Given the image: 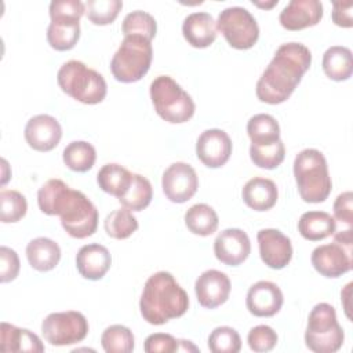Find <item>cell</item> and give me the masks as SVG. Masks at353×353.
Returning <instances> with one entry per match:
<instances>
[{
  "mask_svg": "<svg viewBox=\"0 0 353 353\" xmlns=\"http://www.w3.org/2000/svg\"><path fill=\"white\" fill-rule=\"evenodd\" d=\"M41 212L58 215L66 233L74 239L92 236L98 228V210L80 190L69 188L62 179L51 178L37 192Z\"/></svg>",
  "mask_w": 353,
  "mask_h": 353,
  "instance_id": "obj_1",
  "label": "cell"
},
{
  "mask_svg": "<svg viewBox=\"0 0 353 353\" xmlns=\"http://www.w3.org/2000/svg\"><path fill=\"white\" fill-rule=\"evenodd\" d=\"M312 63V52L302 43L281 44L256 83L259 101L277 105L290 98Z\"/></svg>",
  "mask_w": 353,
  "mask_h": 353,
  "instance_id": "obj_2",
  "label": "cell"
},
{
  "mask_svg": "<svg viewBox=\"0 0 353 353\" xmlns=\"http://www.w3.org/2000/svg\"><path fill=\"white\" fill-rule=\"evenodd\" d=\"M188 307L189 296L171 273L157 272L146 280L139 309L143 320L149 324H165L171 319L183 316Z\"/></svg>",
  "mask_w": 353,
  "mask_h": 353,
  "instance_id": "obj_3",
  "label": "cell"
},
{
  "mask_svg": "<svg viewBox=\"0 0 353 353\" xmlns=\"http://www.w3.org/2000/svg\"><path fill=\"white\" fill-rule=\"evenodd\" d=\"M294 176L301 199L323 203L331 193L332 181L324 154L313 148L301 150L294 160Z\"/></svg>",
  "mask_w": 353,
  "mask_h": 353,
  "instance_id": "obj_4",
  "label": "cell"
},
{
  "mask_svg": "<svg viewBox=\"0 0 353 353\" xmlns=\"http://www.w3.org/2000/svg\"><path fill=\"white\" fill-rule=\"evenodd\" d=\"M57 81L65 94L85 105L102 102L108 92L103 76L76 59L68 61L59 68Z\"/></svg>",
  "mask_w": 353,
  "mask_h": 353,
  "instance_id": "obj_5",
  "label": "cell"
},
{
  "mask_svg": "<svg viewBox=\"0 0 353 353\" xmlns=\"http://www.w3.org/2000/svg\"><path fill=\"white\" fill-rule=\"evenodd\" d=\"M149 91L153 108L163 120L181 124L193 117L196 106L192 97L172 77H154Z\"/></svg>",
  "mask_w": 353,
  "mask_h": 353,
  "instance_id": "obj_6",
  "label": "cell"
},
{
  "mask_svg": "<svg viewBox=\"0 0 353 353\" xmlns=\"http://www.w3.org/2000/svg\"><path fill=\"white\" fill-rule=\"evenodd\" d=\"M85 4L80 0H52L50 3L51 22L47 28V41L57 51L72 50L80 37V18Z\"/></svg>",
  "mask_w": 353,
  "mask_h": 353,
  "instance_id": "obj_7",
  "label": "cell"
},
{
  "mask_svg": "<svg viewBox=\"0 0 353 353\" xmlns=\"http://www.w3.org/2000/svg\"><path fill=\"white\" fill-rule=\"evenodd\" d=\"M153 58L150 40L142 36H124L110 61L113 77L121 83H135L149 70Z\"/></svg>",
  "mask_w": 353,
  "mask_h": 353,
  "instance_id": "obj_8",
  "label": "cell"
},
{
  "mask_svg": "<svg viewBox=\"0 0 353 353\" xmlns=\"http://www.w3.org/2000/svg\"><path fill=\"white\" fill-rule=\"evenodd\" d=\"M345 341V332L336 320L335 307L330 303H317L309 313L305 331V343L314 353L338 352Z\"/></svg>",
  "mask_w": 353,
  "mask_h": 353,
  "instance_id": "obj_9",
  "label": "cell"
},
{
  "mask_svg": "<svg viewBox=\"0 0 353 353\" xmlns=\"http://www.w3.org/2000/svg\"><path fill=\"white\" fill-rule=\"evenodd\" d=\"M216 29L223 34L229 46L237 50L251 48L259 37L256 19L247 8L240 6L223 8L218 15Z\"/></svg>",
  "mask_w": 353,
  "mask_h": 353,
  "instance_id": "obj_10",
  "label": "cell"
},
{
  "mask_svg": "<svg viewBox=\"0 0 353 353\" xmlns=\"http://www.w3.org/2000/svg\"><path fill=\"white\" fill-rule=\"evenodd\" d=\"M41 334L52 346L73 345L87 336L88 321L76 310L50 313L41 323Z\"/></svg>",
  "mask_w": 353,
  "mask_h": 353,
  "instance_id": "obj_11",
  "label": "cell"
},
{
  "mask_svg": "<svg viewBox=\"0 0 353 353\" xmlns=\"http://www.w3.org/2000/svg\"><path fill=\"white\" fill-rule=\"evenodd\" d=\"M161 186L170 201L185 203L194 196L199 188V178L190 164L176 161L164 171Z\"/></svg>",
  "mask_w": 353,
  "mask_h": 353,
  "instance_id": "obj_12",
  "label": "cell"
},
{
  "mask_svg": "<svg viewBox=\"0 0 353 353\" xmlns=\"http://www.w3.org/2000/svg\"><path fill=\"white\" fill-rule=\"evenodd\" d=\"M313 268L324 277H339L352 269V247L334 241L319 245L310 256Z\"/></svg>",
  "mask_w": 353,
  "mask_h": 353,
  "instance_id": "obj_13",
  "label": "cell"
},
{
  "mask_svg": "<svg viewBox=\"0 0 353 353\" xmlns=\"http://www.w3.org/2000/svg\"><path fill=\"white\" fill-rule=\"evenodd\" d=\"M196 154L204 165L219 168L226 164L232 154V139L223 130H205L197 138Z\"/></svg>",
  "mask_w": 353,
  "mask_h": 353,
  "instance_id": "obj_14",
  "label": "cell"
},
{
  "mask_svg": "<svg viewBox=\"0 0 353 353\" xmlns=\"http://www.w3.org/2000/svg\"><path fill=\"white\" fill-rule=\"evenodd\" d=\"M259 255L263 263L272 269L285 268L292 258V245L279 229H261L256 234Z\"/></svg>",
  "mask_w": 353,
  "mask_h": 353,
  "instance_id": "obj_15",
  "label": "cell"
},
{
  "mask_svg": "<svg viewBox=\"0 0 353 353\" xmlns=\"http://www.w3.org/2000/svg\"><path fill=\"white\" fill-rule=\"evenodd\" d=\"M25 139L37 152H50L58 146L62 138L59 121L50 114H37L29 119L25 125Z\"/></svg>",
  "mask_w": 353,
  "mask_h": 353,
  "instance_id": "obj_16",
  "label": "cell"
},
{
  "mask_svg": "<svg viewBox=\"0 0 353 353\" xmlns=\"http://www.w3.org/2000/svg\"><path fill=\"white\" fill-rule=\"evenodd\" d=\"M251 252V243L247 233L237 228L222 230L214 241V254L216 259L228 266L243 263Z\"/></svg>",
  "mask_w": 353,
  "mask_h": 353,
  "instance_id": "obj_17",
  "label": "cell"
},
{
  "mask_svg": "<svg viewBox=\"0 0 353 353\" xmlns=\"http://www.w3.org/2000/svg\"><path fill=\"white\" fill-rule=\"evenodd\" d=\"M194 291L197 301L203 307L214 309L228 301L230 294V280L223 272L210 269L197 277Z\"/></svg>",
  "mask_w": 353,
  "mask_h": 353,
  "instance_id": "obj_18",
  "label": "cell"
},
{
  "mask_svg": "<svg viewBox=\"0 0 353 353\" xmlns=\"http://www.w3.org/2000/svg\"><path fill=\"white\" fill-rule=\"evenodd\" d=\"M283 301V292L276 283L261 280L248 288L245 305L256 317H272L280 312Z\"/></svg>",
  "mask_w": 353,
  "mask_h": 353,
  "instance_id": "obj_19",
  "label": "cell"
},
{
  "mask_svg": "<svg viewBox=\"0 0 353 353\" xmlns=\"http://www.w3.org/2000/svg\"><path fill=\"white\" fill-rule=\"evenodd\" d=\"M323 18V4L319 0H291L280 12L279 21L287 30H301L314 26Z\"/></svg>",
  "mask_w": 353,
  "mask_h": 353,
  "instance_id": "obj_20",
  "label": "cell"
},
{
  "mask_svg": "<svg viewBox=\"0 0 353 353\" xmlns=\"http://www.w3.org/2000/svg\"><path fill=\"white\" fill-rule=\"evenodd\" d=\"M112 256L105 245L91 243L83 245L76 255L79 273L88 280H101L110 269Z\"/></svg>",
  "mask_w": 353,
  "mask_h": 353,
  "instance_id": "obj_21",
  "label": "cell"
},
{
  "mask_svg": "<svg viewBox=\"0 0 353 353\" xmlns=\"http://www.w3.org/2000/svg\"><path fill=\"white\" fill-rule=\"evenodd\" d=\"M182 33L192 47L205 48L216 39V22L208 12H192L183 19Z\"/></svg>",
  "mask_w": 353,
  "mask_h": 353,
  "instance_id": "obj_22",
  "label": "cell"
},
{
  "mask_svg": "<svg viewBox=\"0 0 353 353\" xmlns=\"http://www.w3.org/2000/svg\"><path fill=\"white\" fill-rule=\"evenodd\" d=\"M241 196L244 203L254 211H268L276 204L279 192L272 179L254 176L244 185Z\"/></svg>",
  "mask_w": 353,
  "mask_h": 353,
  "instance_id": "obj_23",
  "label": "cell"
},
{
  "mask_svg": "<svg viewBox=\"0 0 353 353\" xmlns=\"http://www.w3.org/2000/svg\"><path fill=\"white\" fill-rule=\"evenodd\" d=\"M0 349L4 353L10 352H44V345L40 338L26 328H18L6 321L1 323L0 328Z\"/></svg>",
  "mask_w": 353,
  "mask_h": 353,
  "instance_id": "obj_24",
  "label": "cell"
},
{
  "mask_svg": "<svg viewBox=\"0 0 353 353\" xmlns=\"http://www.w3.org/2000/svg\"><path fill=\"white\" fill-rule=\"evenodd\" d=\"M29 265L39 272L52 270L61 259L59 245L48 237H36L26 245Z\"/></svg>",
  "mask_w": 353,
  "mask_h": 353,
  "instance_id": "obj_25",
  "label": "cell"
},
{
  "mask_svg": "<svg viewBox=\"0 0 353 353\" xmlns=\"http://www.w3.org/2000/svg\"><path fill=\"white\" fill-rule=\"evenodd\" d=\"M301 236L310 241L323 240L336 230V221L325 211L303 212L298 221Z\"/></svg>",
  "mask_w": 353,
  "mask_h": 353,
  "instance_id": "obj_26",
  "label": "cell"
},
{
  "mask_svg": "<svg viewBox=\"0 0 353 353\" xmlns=\"http://www.w3.org/2000/svg\"><path fill=\"white\" fill-rule=\"evenodd\" d=\"M323 70L334 81H343L352 76V51L345 46H331L323 55Z\"/></svg>",
  "mask_w": 353,
  "mask_h": 353,
  "instance_id": "obj_27",
  "label": "cell"
},
{
  "mask_svg": "<svg viewBox=\"0 0 353 353\" xmlns=\"http://www.w3.org/2000/svg\"><path fill=\"white\" fill-rule=\"evenodd\" d=\"M97 182L103 192L120 199L132 182V172L120 164L109 163L98 171Z\"/></svg>",
  "mask_w": 353,
  "mask_h": 353,
  "instance_id": "obj_28",
  "label": "cell"
},
{
  "mask_svg": "<svg viewBox=\"0 0 353 353\" xmlns=\"http://www.w3.org/2000/svg\"><path fill=\"white\" fill-rule=\"evenodd\" d=\"M247 134L251 145H272L280 139V125L273 116L258 113L250 117Z\"/></svg>",
  "mask_w": 353,
  "mask_h": 353,
  "instance_id": "obj_29",
  "label": "cell"
},
{
  "mask_svg": "<svg viewBox=\"0 0 353 353\" xmlns=\"http://www.w3.org/2000/svg\"><path fill=\"white\" fill-rule=\"evenodd\" d=\"M218 215L208 204H194L185 212V225L193 234L210 236L218 229Z\"/></svg>",
  "mask_w": 353,
  "mask_h": 353,
  "instance_id": "obj_30",
  "label": "cell"
},
{
  "mask_svg": "<svg viewBox=\"0 0 353 353\" xmlns=\"http://www.w3.org/2000/svg\"><path fill=\"white\" fill-rule=\"evenodd\" d=\"M63 163L68 168L76 172H85L92 168L97 160L95 148L85 141L70 142L62 153Z\"/></svg>",
  "mask_w": 353,
  "mask_h": 353,
  "instance_id": "obj_31",
  "label": "cell"
},
{
  "mask_svg": "<svg viewBox=\"0 0 353 353\" xmlns=\"http://www.w3.org/2000/svg\"><path fill=\"white\" fill-rule=\"evenodd\" d=\"M152 197L153 189L149 179L141 174H132V182L119 201L131 211H142L150 204Z\"/></svg>",
  "mask_w": 353,
  "mask_h": 353,
  "instance_id": "obj_32",
  "label": "cell"
},
{
  "mask_svg": "<svg viewBox=\"0 0 353 353\" xmlns=\"http://www.w3.org/2000/svg\"><path fill=\"white\" fill-rule=\"evenodd\" d=\"M105 232L109 237L123 240L138 229V221L128 208H119L106 215L103 221Z\"/></svg>",
  "mask_w": 353,
  "mask_h": 353,
  "instance_id": "obj_33",
  "label": "cell"
},
{
  "mask_svg": "<svg viewBox=\"0 0 353 353\" xmlns=\"http://www.w3.org/2000/svg\"><path fill=\"white\" fill-rule=\"evenodd\" d=\"M134 342L132 331L121 324L108 327L101 336V345L106 353H130L134 350Z\"/></svg>",
  "mask_w": 353,
  "mask_h": 353,
  "instance_id": "obj_34",
  "label": "cell"
},
{
  "mask_svg": "<svg viewBox=\"0 0 353 353\" xmlns=\"http://www.w3.org/2000/svg\"><path fill=\"white\" fill-rule=\"evenodd\" d=\"M121 30L124 36H142L152 41V39L156 36L157 32V23L153 15H150L146 11L137 10L132 12H128L121 23Z\"/></svg>",
  "mask_w": 353,
  "mask_h": 353,
  "instance_id": "obj_35",
  "label": "cell"
},
{
  "mask_svg": "<svg viewBox=\"0 0 353 353\" xmlns=\"http://www.w3.org/2000/svg\"><path fill=\"white\" fill-rule=\"evenodd\" d=\"M250 157L256 167L273 170L283 163L285 157V148L281 139L272 145H251Z\"/></svg>",
  "mask_w": 353,
  "mask_h": 353,
  "instance_id": "obj_36",
  "label": "cell"
},
{
  "mask_svg": "<svg viewBox=\"0 0 353 353\" xmlns=\"http://www.w3.org/2000/svg\"><path fill=\"white\" fill-rule=\"evenodd\" d=\"M28 203L18 190L6 189L0 192V219L3 223H12L22 219L26 214Z\"/></svg>",
  "mask_w": 353,
  "mask_h": 353,
  "instance_id": "obj_37",
  "label": "cell"
},
{
  "mask_svg": "<svg viewBox=\"0 0 353 353\" xmlns=\"http://www.w3.org/2000/svg\"><path fill=\"white\" fill-rule=\"evenodd\" d=\"M123 8L120 0H88L85 3V15L94 25H109Z\"/></svg>",
  "mask_w": 353,
  "mask_h": 353,
  "instance_id": "obj_38",
  "label": "cell"
},
{
  "mask_svg": "<svg viewBox=\"0 0 353 353\" xmlns=\"http://www.w3.org/2000/svg\"><path fill=\"white\" fill-rule=\"evenodd\" d=\"M208 349L212 353H237L241 349L240 335L232 327H216L208 336Z\"/></svg>",
  "mask_w": 353,
  "mask_h": 353,
  "instance_id": "obj_39",
  "label": "cell"
},
{
  "mask_svg": "<svg viewBox=\"0 0 353 353\" xmlns=\"http://www.w3.org/2000/svg\"><path fill=\"white\" fill-rule=\"evenodd\" d=\"M247 342L250 349L256 353L270 352L277 345V334L272 327L261 324L250 330Z\"/></svg>",
  "mask_w": 353,
  "mask_h": 353,
  "instance_id": "obj_40",
  "label": "cell"
},
{
  "mask_svg": "<svg viewBox=\"0 0 353 353\" xmlns=\"http://www.w3.org/2000/svg\"><path fill=\"white\" fill-rule=\"evenodd\" d=\"M143 350L146 353H174L179 350V341L170 334L156 332L145 339Z\"/></svg>",
  "mask_w": 353,
  "mask_h": 353,
  "instance_id": "obj_41",
  "label": "cell"
},
{
  "mask_svg": "<svg viewBox=\"0 0 353 353\" xmlns=\"http://www.w3.org/2000/svg\"><path fill=\"white\" fill-rule=\"evenodd\" d=\"M19 258L18 254L6 245L0 247V281L8 283L15 280L19 273Z\"/></svg>",
  "mask_w": 353,
  "mask_h": 353,
  "instance_id": "obj_42",
  "label": "cell"
},
{
  "mask_svg": "<svg viewBox=\"0 0 353 353\" xmlns=\"http://www.w3.org/2000/svg\"><path fill=\"white\" fill-rule=\"evenodd\" d=\"M334 219L352 228L353 225V194L352 192L341 193L334 201Z\"/></svg>",
  "mask_w": 353,
  "mask_h": 353,
  "instance_id": "obj_43",
  "label": "cell"
},
{
  "mask_svg": "<svg viewBox=\"0 0 353 353\" xmlns=\"http://www.w3.org/2000/svg\"><path fill=\"white\" fill-rule=\"evenodd\" d=\"M352 1H334L332 3V21L342 28H352Z\"/></svg>",
  "mask_w": 353,
  "mask_h": 353,
  "instance_id": "obj_44",
  "label": "cell"
},
{
  "mask_svg": "<svg viewBox=\"0 0 353 353\" xmlns=\"http://www.w3.org/2000/svg\"><path fill=\"white\" fill-rule=\"evenodd\" d=\"M255 6H258V7H262V8H270V7H273V6H276L279 1L277 0H272L270 3H259V1H252Z\"/></svg>",
  "mask_w": 353,
  "mask_h": 353,
  "instance_id": "obj_45",
  "label": "cell"
}]
</instances>
